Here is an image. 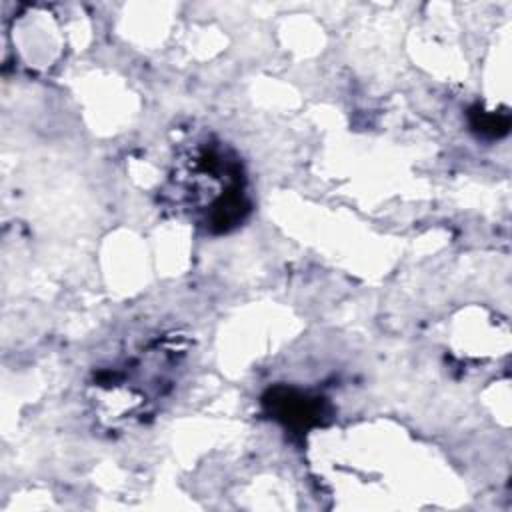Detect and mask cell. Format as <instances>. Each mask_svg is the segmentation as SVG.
<instances>
[{
    "mask_svg": "<svg viewBox=\"0 0 512 512\" xmlns=\"http://www.w3.org/2000/svg\"><path fill=\"white\" fill-rule=\"evenodd\" d=\"M168 196L210 232H228L250 212L242 164L214 140L196 142L176 160Z\"/></svg>",
    "mask_w": 512,
    "mask_h": 512,
    "instance_id": "obj_1",
    "label": "cell"
},
{
    "mask_svg": "<svg viewBox=\"0 0 512 512\" xmlns=\"http://www.w3.org/2000/svg\"><path fill=\"white\" fill-rule=\"evenodd\" d=\"M274 404L278 406L280 416H284L286 422L298 420L300 424H306L316 416V406L308 398H302V396L292 398L290 392L282 398H274Z\"/></svg>",
    "mask_w": 512,
    "mask_h": 512,
    "instance_id": "obj_2",
    "label": "cell"
}]
</instances>
